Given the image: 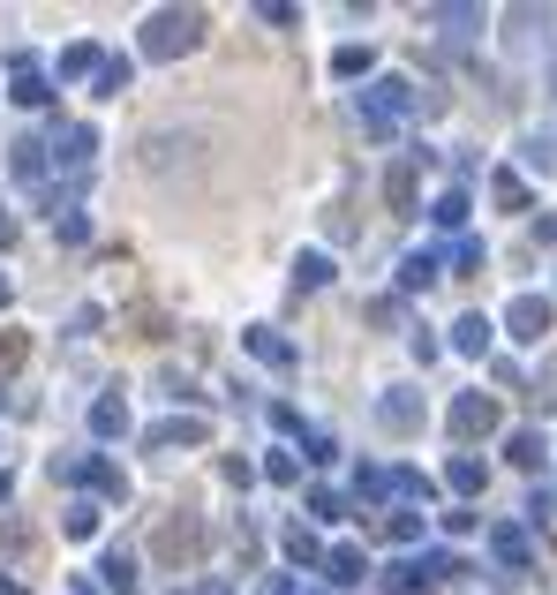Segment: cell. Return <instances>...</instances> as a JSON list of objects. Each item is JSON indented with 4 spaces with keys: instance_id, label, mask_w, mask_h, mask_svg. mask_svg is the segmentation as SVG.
Listing matches in <instances>:
<instances>
[{
    "instance_id": "cell-1",
    "label": "cell",
    "mask_w": 557,
    "mask_h": 595,
    "mask_svg": "<svg viewBox=\"0 0 557 595\" xmlns=\"http://www.w3.org/2000/svg\"><path fill=\"white\" fill-rule=\"evenodd\" d=\"M354 114H362V136L392 144L407 114H422V91L407 84V76H369V84H362V98H354Z\"/></svg>"
},
{
    "instance_id": "cell-2",
    "label": "cell",
    "mask_w": 557,
    "mask_h": 595,
    "mask_svg": "<svg viewBox=\"0 0 557 595\" xmlns=\"http://www.w3.org/2000/svg\"><path fill=\"white\" fill-rule=\"evenodd\" d=\"M136 45H143V61H181V53H196V45H204V8H159Z\"/></svg>"
},
{
    "instance_id": "cell-3",
    "label": "cell",
    "mask_w": 557,
    "mask_h": 595,
    "mask_svg": "<svg viewBox=\"0 0 557 595\" xmlns=\"http://www.w3.org/2000/svg\"><path fill=\"white\" fill-rule=\"evenodd\" d=\"M429 490H437V482H429L422 468H362L354 475V506H422Z\"/></svg>"
},
{
    "instance_id": "cell-4",
    "label": "cell",
    "mask_w": 557,
    "mask_h": 595,
    "mask_svg": "<svg viewBox=\"0 0 557 595\" xmlns=\"http://www.w3.org/2000/svg\"><path fill=\"white\" fill-rule=\"evenodd\" d=\"M53 482H84V490H98V498H129V475L114 468V460H98V453H76V460H53Z\"/></svg>"
},
{
    "instance_id": "cell-5",
    "label": "cell",
    "mask_w": 557,
    "mask_h": 595,
    "mask_svg": "<svg viewBox=\"0 0 557 595\" xmlns=\"http://www.w3.org/2000/svg\"><path fill=\"white\" fill-rule=\"evenodd\" d=\"M550 295H513L505 301V332H513L519 347H543V332H550Z\"/></svg>"
},
{
    "instance_id": "cell-6",
    "label": "cell",
    "mask_w": 557,
    "mask_h": 595,
    "mask_svg": "<svg viewBox=\"0 0 557 595\" xmlns=\"http://www.w3.org/2000/svg\"><path fill=\"white\" fill-rule=\"evenodd\" d=\"M90 151H98V128H90V121H61V128H53V144H45V159L68 167V173H84Z\"/></svg>"
},
{
    "instance_id": "cell-7",
    "label": "cell",
    "mask_w": 557,
    "mask_h": 595,
    "mask_svg": "<svg viewBox=\"0 0 557 595\" xmlns=\"http://www.w3.org/2000/svg\"><path fill=\"white\" fill-rule=\"evenodd\" d=\"M444 423H452V437H460V445H474V437H490V429H497V400H490V392H460Z\"/></svg>"
},
{
    "instance_id": "cell-8",
    "label": "cell",
    "mask_w": 557,
    "mask_h": 595,
    "mask_svg": "<svg viewBox=\"0 0 557 595\" xmlns=\"http://www.w3.org/2000/svg\"><path fill=\"white\" fill-rule=\"evenodd\" d=\"M377 429H392V437H415V429H422V392H407V384L377 392Z\"/></svg>"
},
{
    "instance_id": "cell-9",
    "label": "cell",
    "mask_w": 557,
    "mask_h": 595,
    "mask_svg": "<svg viewBox=\"0 0 557 595\" xmlns=\"http://www.w3.org/2000/svg\"><path fill=\"white\" fill-rule=\"evenodd\" d=\"M8 98H15V106H45V98H53L39 53H8Z\"/></svg>"
},
{
    "instance_id": "cell-10",
    "label": "cell",
    "mask_w": 557,
    "mask_h": 595,
    "mask_svg": "<svg viewBox=\"0 0 557 595\" xmlns=\"http://www.w3.org/2000/svg\"><path fill=\"white\" fill-rule=\"evenodd\" d=\"M242 354H257L264 370H294L301 362V347L287 340V332H271V325H249V332H242Z\"/></svg>"
},
{
    "instance_id": "cell-11",
    "label": "cell",
    "mask_w": 557,
    "mask_h": 595,
    "mask_svg": "<svg viewBox=\"0 0 557 595\" xmlns=\"http://www.w3.org/2000/svg\"><path fill=\"white\" fill-rule=\"evenodd\" d=\"M317 573H324L332 588H354V581L369 573V551H362V543H324V557H317Z\"/></svg>"
},
{
    "instance_id": "cell-12",
    "label": "cell",
    "mask_w": 557,
    "mask_h": 595,
    "mask_svg": "<svg viewBox=\"0 0 557 595\" xmlns=\"http://www.w3.org/2000/svg\"><path fill=\"white\" fill-rule=\"evenodd\" d=\"M204 437H212V423H204V415H167V423L143 429V445H151V453H173V445H204Z\"/></svg>"
},
{
    "instance_id": "cell-13",
    "label": "cell",
    "mask_w": 557,
    "mask_h": 595,
    "mask_svg": "<svg viewBox=\"0 0 557 595\" xmlns=\"http://www.w3.org/2000/svg\"><path fill=\"white\" fill-rule=\"evenodd\" d=\"M444 279V256L437 249H415V256H399V295H429Z\"/></svg>"
},
{
    "instance_id": "cell-14",
    "label": "cell",
    "mask_w": 557,
    "mask_h": 595,
    "mask_svg": "<svg viewBox=\"0 0 557 595\" xmlns=\"http://www.w3.org/2000/svg\"><path fill=\"white\" fill-rule=\"evenodd\" d=\"M490 557H497L505 573H527V557H535L527 528H513V520H505V528H490Z\"/></svg>"
},
{
    "instance_id": "cell-15",
    "label": "cell",
    "mask_w": 557,
    "mask_h": 595,
    "mask_svg": "<svg viewBox=\"0 0 557 595\" xmlns=\"http://www.w3.org/2000/svg\"><path fill=\"white\" fill-rule=\"evenodd\" d=\"M422 23H437L444 39H474V31H482V8H460V0H437V8H422Z\"/></svg>"
},
{
    "instance_id": "cell-16",
    "label": "cell",
    "mask_w": 557,
    "mask_h": 595,
    "mask_svg": "<svg viewBox=\"0 0 557 595\" xmlns=\"http://www.w3.org/2000/svg\"><path fill=\"white\" fill-rule=\"evenodd\" d=\"M129 429V392H98L90 400V437H121Z\"/></svg>"
},
{
    "instance_id": "cell-17",
    "label": "cell",
    "mask_w": 557,
    "mask_h": 595,
    "mask_svg": "<svg viewBox=\"0 0 557 595\" xmlns=\"http://www.w3.org/2000/svg\"><path fill=\"white\" fill-rule=\"evenodd\" d=\"M98 61H106V53H98V45H61V61H53V76H61V84H90V76H98Z\"/></svg>"
},
{
    "instance_id": "cell-18",
    "label": "cell",
    "mask_w": 557,
    "mask_h": 595,
    "mask_svg": "<svg viewBox=\"0 0 557 595\" xmlns=\"http://www.w3.org/2000/svg\"><path fill=\"white\" fill-rule=\"evenodd\" d=\"M482 482H490V468H482L474 453H452V460H444V490H452V498H474Z\"/></svg>"
},
{
    "instance_id": "cell-19",
    "label": "cell",
    "mask_w": 557,
    "mask_h": 595,
    "mask_svg": "<svg viewBox=\"0 0 557 595\" xmlns=\"http://www.w3.org/2000/svg\"><path fill=\"white\" fill-rule=\"evenodd\" d=\"M129 84H136V61H129V53H106V61H98V76H90L98 98H121Z\"/></svg>"
},
{
    "instance_id": "cell-20",
    "label": "cell",
    "mask_w": 557,
    "mask_h": 595,
    "mask_svg": "<svg viewBox=\"0 0 557 595\" xmlns=\"http://www.w3.org/2000/svg\"><path fill=\"white\" fill-rule=\"evenodd\" d=\"M490 332H497V325H490L482 309H468V317L452 325V354H490Z\"/></svg>"
},
{
    "instance_id": "cell-21",
    "label": "cell",
    "mask_w": 557,
    "mask_h": 595,
    "mask_svg": "<svg viewBox=\"0 0 557 595\" xmlns=\"http://www.w3.org/2000/svg\"><path fill=\"white\" fill-rule=\"evenodd\" d=\"M505 460H513V468H543V460H550V445H543V429H513V437H505Z\"/></svg>"
},
{
    "instance_id": "cell-22",
    "label": "cell",
    "mask_w": 557,
    "mask_h": 595,
    "mask_svg": "<svg viewBox=\"0 0 557 595\" xmlns=\"http://www.w3.org/2000/svg\"><path fill=\"white\" fill-rule=\"evenodd\" d=\"M8 167H15V181H45V144L39 136H15L8 144Z\"/></svg>"
},
{
    "instance_id": "cell-23",
    "label": "cell",
    "mask_w": 557,
    "mask_h": 595,
    "mask_svg": "<svg viewBox=\"0 0 557 595\" xmlns=\"http://www.w3.org/2000/svg\"><path fill=\"white\" fill-rule=\"evenodd\" d=\"M407 565H415V581H422V588H437V581H460V573H468L452 551H422V557H407Z\"/></svg>"
},
{
    "instance_id": "cell-24",
    "label": "cell",
    "mask_w": 557,
    "mask_h": 595,
    "mask_svg": "<svg viewBox=\"0 0 557 595\" xmlns=\"http://www.w3.org/2000/svg\"><path fill=\"white\" fill-rule=\"evenodd\" d=\"M415 167H422V159H399V167L385 173V204L392 212H415Z\"/></svg>"
},
{
    "instance_id": "cell-25",
    "label": "cell",
    "mask_w": 557,
    "mask_h": 595,
    "mask_svg": "<svg viewBox=\"0 0 557 595\" xmlns=\"http://www.w3.org/2000/svg\"><path fill=\"white\" fill-rule=\"evenodd\" d=\"M294 287H301V295L332 287V256H324V249H301V256H294Z\"/></svg>"
},
{
    "instance_id": "cell-26",
    "label": "cell",
    "mask_w": 557,
    "mask_h": 595,
    "mask_svg": "<svg viewBox=\"0 0 557 595\" xmlns=\"http://www.w3.org/2000/svg\"><path fill=\"white\" fill-rule=\"evenodd\" d=\"M369 68H377V45H340V53H332V76H340V84L369 76Z\"/></svg>"
},
{
    "instance_id": "cell-27",
    "label": "cell",
    "mask_w": 557,
    "mask_h": 595,
    "mask_svg": "<svg viewBox=\"0 0 557 595\" xmlns=\"http://www.w3.org/2000/svg\"><path fill=\"white\" fill-rule=\"evenodd\" d=\"M279 551L294 557V565H317V557H324V543H317V528H301V520H294V528L279 535Z\"/></svg>"
},
{
    "instance_id": "cell-28",
    "label": "cell",
    "mask_w": 557,
    "mask_h": 595,
    "mask_svg": "<svg viewBox=\"0 0 557 595\" xmlns=\"http://www.w3.org/2000/svg\"><path fill=\"white\" fill-rule=\"evenodd\" d=\"M429 219H437L444 234H460V226H468V189H444V196L429 204Z\"/></svg>"
},
{
    "instance_id": "cell-29",
    "label": "cell",
    "mask_w": 557,
    "mask_h": 595,
    "mask_svg": "<svg viewBox=\"0 0 557 595\" xmlns=\"http://www.w3.org/2000/svg\"><path fill=\"white\" fill-rule=\"evenodd\" d=\"M61 535H76V543H90V535H98V506H90V498H76V506L61 512Z\"/></svg>"
},
{
    "instance_id": "cell-30",
    "label": "cell",
    "mask_w": 557,
    "mask_h": 595,
    "mask_svg": "<svg viewBox=\"0 0 557 595\" xmlns=\"http://www.w3.org/2000/svg\"><path fill=\"white\" fill-rule=\"evenodd\" d=\"M98 573H106V588H114V595H136V557L129 551H106Z\"/></svg>"
},
{
    "instance_id": "cell-31",
    "label": "cell",
    "mask_w": 557,
    "mask_h": 595,
    "mask_svg": "<svg viewBox=\"0 0 557 595\" xmlns=\"http://www.w3.org/2000/svg\"><path fill=\"white\" fill-rule=\"evenodd\" d=\"M490 196H497L505 212H527V181H519L513 167H505V173H490Z\"/></svg>"
},
{
    "instance_id": "cell-32",
    "label": "cell",
    "mask_w": 557,
    "mask_h": 595,
    "mask_svg": "<svg viewBox=\"0 0 557 595\" xmlns=\"http://www.w3.org/2000/svg\"><path fill=\"white\" fill-rule=\"evenodd\" d=\"M196 543H204V535H196V520H173V528H159V551H167V557H189Z\"/></svg>"
},
{
    "instance_id": "cell-33",
    "label": "cell",
    "mask_w": 557,
    "mask_h": 595,
    "mask_svg": "<svg viewBox=\"0 0 557 595\" xmlns=\"http://www.w3.org/2000/svg\"><path fill=\"white\" fill-rule=\"evenodd\" d=\"M482 264H490V249H482L474 234H460V242H452V272L468 279V272H482Z\"/></svg>"
},
{
    "instance_id": "cell-34",
    "label": "cell",
    "mask_w": 557,
    "mask_h": 595,
    "mask_svg": "<svg viewBox=\"0 0 557 595\" xmlns=\"http://www.w3.org/2000/svg\"><path fill=\"white\" fill-rule=\"evenodd\" d=\"M385 595H422V581H415V565L399 557V565H385V581H377Z\"/></svg>"
},
{
    "instance_id": "cell-35",
    "label": "cell",
    "mask_w": 557,
    "mask_h": 595,
    "mask_svg": "<svg viewBox=\"0 0 557 595\" xmlns=\"http://www.w3.org/2000/svg\"><path fill=\"white\" fill-rule=\"evenodd\" d=\"M294 437H301V460H332V453H340V445H332V429H309V423H301Z\"/></svg>"
},
{
    "instance_id": "cell-36",
    "label": "cell",
    "mask_w": 557,
    "mask_h": 595,
    "mask_svg": "<svg viewBox=\"0 0 557 595\" xmlns=\"http://www.w3.org/2000/svg\"><path fill=\"white\" fill-rule=\"evenodd\" d=\"M309 512L317 520H346V490H309Z\"/></svg>"
},
{
    "instance_id": "cell-37",
    "label": "cell",
    "mask_w": 557,
    "mask_h": 595,
    "mask_svg": "<svg viewBox=\"0 0 557 595\" xmlns=\"http://www.w3.org/2000/svg\"><path fill=\"white\" fill-rule=\"evenodd\" d=\"M422 535V512H392L385 520V543H415Z\"/></svg>"
},
{
    "instance_id": "cell-38",
    "label": "cell",
    "mask_w": 557,
    "mask_h": 595,
    "mask_svg": "<svg viewBox=\"0 0 557 595\" xmlns=\"http://www.w3.org/2000/svg\"><path fill=\"white\" fill-rule=\"evenodd\" d=\"M98 325H106V309H98V301H84V309H76V317H68V340H90V332H98Z\"/></svg>"
},
{
    "instance_id": "cell-39",
    "label": "cell",
    "mask_w": 557,
    "mask_h": 595,
    "mask_svg": "<svg viewBox=\"0 0 557 595\" xmlns=\"http://www.w3.org/2000/svg\"><path fill=\"white\" fill-rule=\"evenodd\" d=\"M264 475H271V482H301V460H294V453H271Z\"/></svg>"
},
{
    "instance_id": "cell-40",
    "label": "cell",
    "mask_w": 557,
    "mask_h": 595,
    "mask_svg": "<svg viewBox=\"0 0 557 595\" xmlns=\"http://www.w3.org/2000/svg\"><path fill=\"white\" fill-rule=\"evenodd\" d=\"M519 159H527V167H543V173L557 167V151H550V144H543V136H527V144H519Z\"/></svg>"
},
{
    "instance_id": "cell-41",
    "label": "cell",
    "mask_w": 557,
    "mask_h": 595,
    "mask_svg": "<svg viewBox=\"0 0 557 595\" xmlns=\"http://www.w3.org/2000/svg\"><path fill=\"white\" fill-rule=\"evenodd\" d=\"M53 234H61V242H84V212H76V204H68V212H53Z\"/></svg>"
},
{
    "instance_id": "cell-42",
    "label": "cell",
    "mask_w": 557,
    "mask_h": 595,
    "mask_svg": "<svg viewBox=\"0 0 557 595\" xmlns=\"http://www.w3.org/2000/svg\"><path fill=\"white\" fill-rule=\"evenodd\" d=\"M527 520H535V528H543V520H557V490H535V498H527Z\"/></svg>"
},
{
    "instance_id": "cell-43",
    "label": "cell",
    "mask_w": 557,
    "mask_h": 595,
    "mask_svg": "<svg viewBox=\"0 0 557 595\" xmlns=\"http://www.w3.org/2000/svg\"><path fill=\"white\" fill-rule=\"evenodd\" d=\"M474 520H482V512H474V506H452V512H444V535H468Z\"/></svg>"
},
{
    "instance_id": "cell-44",
    "label": "cell",
    "mask_w": 557,
    "mask_h": 595,
    "mask_svg": "<svg viewBox=\"0 0 557 595\" xmlns=\"http://www.w3.org/2000/svg\"><path fill=\"white\" fill-rule=\"evenodd\" d=\"M189 595H234V588H226V581H196Z\"/></svg>"
},
{
    "instance_id": "cell-45",
    "label": "cell",
    "mask_w": 557,
    "mask_h": 595,
    "mask_svg": "<svg viewBox=\"0 0 557 595\" xmlns=\"http://www.w3.org/2000/svg\"><path fill=\"white\" fill-rule=\"evenodd\" d=\"M0 595H31V588H23V581H8V573H0Z\"/></svg>"
},
{
    "instance_id": "cell-46",
    "label": "cell",
    "mask_w": 557,
    "mask_h": 595,
    "mask_svg": "<svg viewBox=\"0 0 557 595\" xmlns=\"http://www.w3.org/2000/svg\"><path fill=\"white\" fill-rule=\"evenodd\" d=\"M8 234H15V219H8V212H0V242H8Z\"/></svg>"
},
{
    "instance_id": "cell-47",
    "label": "cell",
    "mask_w": 557,
    "mask_h": 595,
    "mask_svg": "<svg viewBox=\"0 0 557 595\" xmlns=\"http://www.w3.org/2000/svg\"><path fill=\"white\" fill-rule=\"evenodd\" d=\"M8 295H15V287H8V272H0V309H8Z\"/></svg>"
},
{
    "instance_id": "cell-48",
    "label": "cell",
    "mask_w": 557,
    "mask_h": 595,
    "mask_svg": "<svg viewBox=\"0 0 557 595\" xmlns=\"http://www.w3.org/2000/svg\"><path fill=\"white\" fill-rule=\"evenodd\" d=\"M0 506H8V468H0Z\"/></svg>"
},
{
    "instance_id": "cell-49",
    "label": "cell",
    "mask_w": 557,
    "mask_h": 595,
    "mask_svg": "<svg viewBox=\"0 0 557 595\" xmlns=\"http://www.w3.org/2000/svg\"><path fill=\"white\" fill-rule=\"evenodd\" d=\"M550 91H557V61H550Z\"/></svg>"
}]
</instances>
